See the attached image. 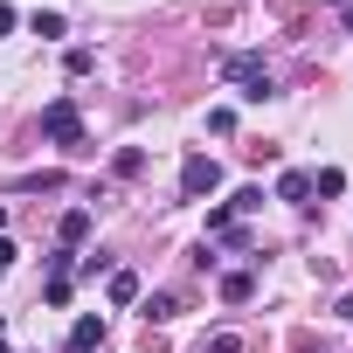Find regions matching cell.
<instances>
[{
    "mask_svg": "<svg viewBox=\"0 0 353 353\" xmlns=\"http://www.w3.org/2000/svg\"><path fill=\"white\" fill-rule=\"evenodd\" d=\"M222 77L236 83V97H250V104H263L270 97V70H263V56H229L222 63Z\"/></svg>",
    "mask_w": 353,
    "mask_h": 353,
    "instance_id": "1",
    "label": "cell"
},
{
    "mask_svg": "<svg viewBox=\"0 0 353 353\" xmlns=\"http://www.w3.org/2000/svg\"><path fill=\"white\" fill-rule=\"evenodd\" d=\"M42 139H56V145L83 152V118H77V104H70V97H56V104L42 111Z\"/></svg>",
    "mask_w": 353,
    "mask_h": 353,
    "instance_id": "2",
    "label": "cell"
},
{
    "mask_svg": "<svg viewBox=\"0 0 353 353\" xmlns=\"http://www.w3.org/2000/svg\"><path fill=\"white\" fill-rule=\"evenodd\" d=\"M215 188H222V166H215L208 152H194V159L181 166V194H188V201H201V194H215Z\"/></svg>",
    "mask_w": 353,
    "mask_h": 353,
    "instance_id": "3",
    "label": "cell"
},
{
    "mask_svg": "<svg viewBox=\"0 0 353 353\" xmlns=\"http://www.w3.org/2000/svg\"><path fill=\"white\" fill-rule=\"evenodd\" d=\"M104 346V319L90 312V319H77V332H70V353H97Z\"/></svg>",
    "mask_w": 353,
    "mask_h": 353,
    "instance_id": "4",
    "label": "cell"
},
{
    "mask_svg": "<svg viewBox=\"0 0 353 353\" xmlns=\"http://www.w3.org/2000/svg\"><path fill=\"white\" fill-rule=\"evenodd\" d=\"M56 236H63V250H77V243L90 236V208H70V215L56 222Z\"/></svg>",
    "mask_w": 353,
    "mask_h": 353,
    "instance_id": "5",
    "label": "cell"
},
{
    "mask_svg": "<svg viewBox=\"0 0 353 353\" xmlns=\"http://www.w3.org/2000/svg\"><path fill=\"white\" fill-rule=\"evenodd\" d=\"M250 291H256L250 270H229V277H222V298H229V305H250Z\"/></svg>",
    "mask_w": 353,
    "mask_h": 353,
    "instance_id": "6",
    "label": "cell"
},
{
    "mask_svg": "<svg viewBox=\"0 0 353 353\" xmlns=\"http://www.w3.org/2000/svg\"><path fill=\"white\" fill-rule=\"evenodd\" d=\"M312 194V173H284V181H277V201H305Z\"/></svg>",
    "mask_w": 353,
    "mask_h": 353,
    "instance_id": "7",
    "label": "cell"
},
{
    "mask_svg": "<svg viewBox=\"0 0 353 353\" xmlns=\"http://www.w3.org/2000/svg\"><path fill=\"white\" fill-rule=\"evenodd\" d=\"M139 298V277L132 270H111V305H132Z\"/></svg>",
    "mask_w": 353,
    "mask_h": 353,
    "instance_id": "8",
    "label": "cell"
},
{
    "mask_svg": "<svg viewBox=\"0 0 353 353\" xmlns=\"http://www.w3.org/2000/svg\"><path fill=\"white\" fill-rule=\"evenodd\" d=\"M139 166H145V152H139V145H125V152L111 159V173H118V181H132V173H139Z\"/></svg>",
    "mask_w": 353,
    "mask_h": 353,
    "instance_id": "9",
    "label": "cell"
},
{
    "mask_svg": "<svg viewBox=\"0 0 353 353\" xmlns=\"http://www.w3.org/2000/svg\"><path fill=\"white\" fill-rule=\"evenodd\" d=\"M263 208V188H236V201H229V215H256Z\"/></svg>",
    "mask_w": 353,
    "mask_h": 353,
    "instance_id": "10",
    "label": "cell"
},
{
    "mask_svg": "<svg viewBox=\"0 0 353 353\" xmlns=\"http://www.w3.org/2000/svg\"><path fill=\"white\" fill-rule=\"evenodd\" d=\"M173 312H181V305H173V291H152V298H145V319H173Z\"/></svg>",
    "mask_w": 353,
    "mask_h": 353,
    "instance_id": "11",
    "label": "cell"
},
{
    "mask_svg": "<svg viewBox=\"0 0 353 353\" xmlns=\"http://www.w3.org/2000/svg\"><path fill=\"white\" fill-rule=\"evenodd\" d=\"M28 28H35L42 42H56V35H63V14H28Z\"/></svg>",
    "mask_w": 353,
    "mask_h": 353,
    "instance_id": "12",
    "label": "cell"
},
{
    "mask_svg": "<svg viewBox=\"0 0 353 353\" xmlns=\"http://www.w3.org/2000/svg\"><path fill=\"white\" fill-rule=\"evenodd\" d=\"M312 188H319V194H346V173H339V166H325V173H319Z\"/></svg>",
    "mask_w": 353,
    "mask_h": 353,
    "instance_id": "13",
    "label": "cell"
},
{
    "mask_svg": "<svg viewBox=\"0 0 353 353\" xmlns=\"http://www.w3.org/2000/svg\"><path fill=\"white\" fill-rule=\"evenodd\" d=\"M201 353H243V339H236V332H215V339H208Z\"/></svg>",
    "mask_w": 353,
    "mask_h": 353,
    "instance_id": "14",
    "label": "cell"
},
{
    "mask_svg": "<svg viewBox=\"0 0 353 353\" xmlns=\"http://www.w3.org/2000/svg\"><path fill=\"white\" fill-rule=\"evenodd\" d=\"M14 21H21V14H14V8H8V0H0V35H8V28H14Z\"/></svg>",
    "mask_w": 353,
    "mask_h": 353,
    "instance_id": "15",
    "label": "cell"
},
{
    "mask_svg": "<svg viewBox=\"0 0 353 353\" xmlns=\"http://www.w3.org/2000/svg\"><path fill=\"white\" fill-rule=\"evenodd\" d=\"M8 263H14V243H8V236H0V277H8Z\"/></svg>",
    "mask_w": 353,
    "mask_h": 353,
    "instance_id": "16",
    "label": "cell"
},
{
    "mask_svg": "<svg viewBox=\"0 0 353 353\" xmlns=\"http://www.w3.org/2000/svg\"><path fill=\"white\" fill-rule=\"evenodd\" d=\"M0 229H8V208H0Z\"/></svg>",
    "mask_w": 353,
    "mask_h": 353,
    "instance_id": "17",
    "label": "cell"
},
{
    "mask_svg": "<svg viewBox=\"0 0 353 353\" xmlns=\"http://www.w3.org/2000/svg\"><path fill=\"white\" fill-rule=\"evenodd\" d=\"M0 353H8V339H0Z\"/></svg>",
    "mask_w": 353,
    "mask_h": 353,
    "instance_id": "18",
    "label": "cell"
}]
</instances>
